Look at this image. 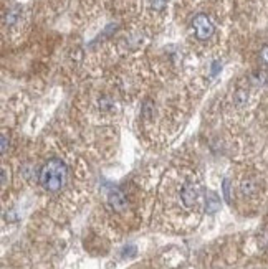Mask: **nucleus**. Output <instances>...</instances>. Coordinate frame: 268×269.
Here are the masks:
<instances>
[{"label":"nucleus","mask_w":268,"mask_h":269,"mask_svg":"<svg viewBox=\"0 0 268 269\" xmlns=\"http://www.w3.org/2000/svg\"><path fill=\"white\" fill-rule=\"evenodd\" d=\"M108 203H110L111 208L116 210V212H122V210L128 207V200H126L124 193H122L119 188H113L110 191V195H108Z\"/></svg>","instance_id":"nucleus-4"},{"label":"nucleus","mask_w":268,"mask_h":269,"mask_svg":"<svg viewBox=\"0 0 268 269\" xmlns=\"http://www.w3.org/2000/svg\"><path fill=\"white\" fill-rule=\"evenodd\" d=\"M149 2H151V7L156 12H162L167 5V0H149Z\"/></svg>","instance_id":"nucleus-8"},{"label":"nucleus","mask_w":268,"mask_h":269,"mask_svg":"<svg viewBox=\"0 0 268 269\" xmlns=\"http://www.w3.org/2000/svg\"><path fill=\"white\" fill-rule=\"evenodd\" d=\"M260 61L263 63V65H268V45H265V47H262L260 50Z\"/></svg>","instance_id":"nucleus-12"},{"label":"nucleus","mask_w":268,"mask_h":269,"mask_svg":"<svg viewBox=\"0 0 268 269\" xmlns=\"http://www.w3.org/2000/svg\"><path fill=\"white\" fill-rule=\"evenodd\" d=\"M222 188H224V198L230 203L232 197H230V182H229V179L224 180V184H222Z\"/></svg>","instance_id":"nucleus-11"},{"label":"nucleus","mask_w":268,"mask_h":269,"mask_svg":"<svg viewBox=\"0 0 268 269\" xmlns=\"http://www.w3.org/2000/svg\"><path fill=\"white\" fill-rule=\"evenodd\" d=\"M192 28L194 35L201 42H207L208 38H212V35L215 33V27H213L212 20L208 18L206 13H197L192 18Z\"/></svg>","instance_id":"nucleus-2"},{"label":"nucleus","mask_w":268,"mask_h":269,"mask_svg":"<svg viewBox=\"0 0 268 269\" xmlns=\"http://www.w3.org/2000/svg\"><path fill=\"white\" fill-rule=\"evenodd\" d=\"M197 198H199V190L195 184L192 182H185L180 188V200H182L184 207L185 208H192L195 203H197Z\"/></svg>","instance_id":"nucleus-3"},{"label":"nucleus","mask_w":268,"mask_h":269,"mask_svg":"<svg viewBox=\"0 0 268 269\" xmlns=\"http://www.w3.org/2000/svg\"><path fill=\"white\" fill-rule=\"evenodd\" d=\"M242 191H243V195L253 193V191H255V185H253V182L252 180H245L242 184Z\"/></svg>","instance_id":"nucleus-10"},{"label":"nucleus","mask_w":268,"mask_h":269,"mask_svg":"<svg viewBox=\"0 0 268 269\" xmlns=\"http://www.w3.org/2000/svg\"><path fill=\"white\" fill-rule=\"evenodd\" d=\"M219 208H220L219 197H217L213 191H208V193L206 195V210H207V213H215Z\"/></svg>","instance_id":"nucleus-5"},{"label":"nucleus","mask_w":268,"mask_h":269,"mask_svg":"<svg viewBox=\"0 0 268 269\" xmlns=\"http://www.w3.org/2000/svg\"><path fill=\"white\" fill-rule=\"evenodd\" d=\"M248 99V93L247 89H238L237 94H235V103L237 104H243Z\"/></svg>","instance_id":"nucleus-9"},{"label":"nucleus","mask_w":268,"mask_h":269,"mask_svg":"<svg viewBox=\"0 0 268 269\" xmlns=\"http://www.w3.org/2000/svg\"><path fill=\"white\" fill-rule=\"evenodd\" d=\"M19 17H20V8L19 7H13V8H10V10L5 13V17H3V22H5V25H13L17 20H19Z\"/></svg>","instance_id":"nucleus-6"},{"label":"nucleus","mask_w":268,"mask_h":269,"mask_svg":"<svg viewBox=\"0 0 268 269\" xmlns=\"http://www.w3.org/2000/svg\"><path fill=\"white\" fill-rule=\"evenodd\" d=\"M7 144H8V139L5 134H2V154L7 152Z\"/></svg>","instance_id":"nucleus-13"},{"label":"nucleus","mask_w":268,"mask_h":269,"mask_svg":"<svg viewBox=\"0 0 268 269\" xmlns=\"http://www.w3.org/2000/svg\"><path fill=\"white\" fill-rule=\"evenodd\" d=\"M68 180V167L61 159H50L43 163L40 168L38 182L43 187V190L50 191V193H57L63 187L66 185Z\"/></svg>","instance_id":"nucleus-1"},{"label":"nucleus","mask_w":268,"mask_h":269,"mask_svg":"<svg viewBox=\"0 0 268 269\" xmlns=\"http://www.w3.org/2000/svg\"><path fill=\"white\" fill-rule=\"evenodd\" d=\"M252 83L255 86H262L267 83V75L265 73H255V75H252Z\"/></svg>","instance_id":"nucleus-7"}]
</instances>
